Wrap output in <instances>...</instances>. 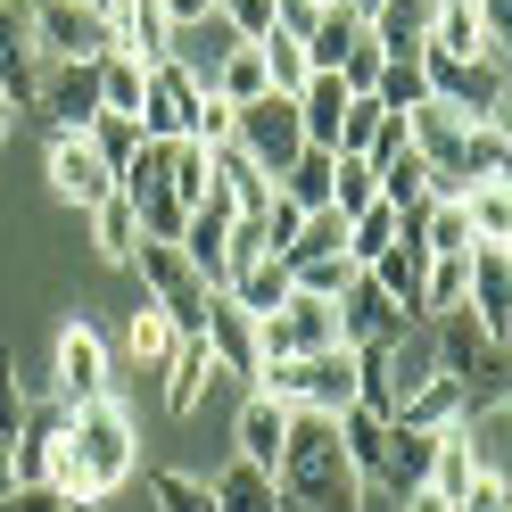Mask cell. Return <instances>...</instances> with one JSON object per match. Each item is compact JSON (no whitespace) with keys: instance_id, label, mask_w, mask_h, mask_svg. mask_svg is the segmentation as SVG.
Returning <instances> with one entry per match:
<instances>
[{"instance_id":"cell-1","label":"cell","mask_w":512,"mask_h":512,"mask_svg":"<svg viewBox=\"0 0 512 512\" xmlns=\"http://www.w3.org/2000/svg\"><path fill=\"white\" fill-rule=\"evenodd\" d=\"M273 488H281V512H364L372 479L356 471L339 422L290 413V446H281V463H273Z\"/></svg>"},{"instance_id":"cell-2","label":"cell","mask_w":512,"mask_h":512,"mask_svg":"<svg viewBox=\"0 0 512 512\" xmlns=\"http://www.w3.org/2000/svg\"><path fill=\"white\" fill-rule=\"evenodd\" d=\"M248 389L273 397V405H290V413H323V422H339V413L364 405V356H356V347H323V356H298V364H256Z\"/></svg>"},{"instance_id":"cell-3","label":"cell","mask_w":512,"mask_h":512,"mask_svg":"<svg viewBox=\"0 0 512 512\" xmlns=\"http://www.w3.org/2000/svg\"><path fill=\"white\" fill-rule=\"evenodd\" d=\"M67 430H75V455H83L91 496L108 504L124 479L141 471V430H133V405L108 389V397H91V405H67Z\"/></svg>"},{"instance_id":"cell-4","label":"cell","mask_w":512,"mask_h":512,"mask_svg":"<svg viewBox=\"0 0 512 512\" xmlns=\"http://www.w3.org/2000/svg\"><path fill=\"white\" fill-rule=\"evenodd\" d=\"M133 273H141V298L166 314V323L182 331V339H207V281L190 273V256L174 248V240H141V256H133Z\"/></svg>"},{"instance_id":"cell-5","label":"cell","mask_w":512,"mask_h":512,"mask_svg":"<svg viewBox=\"0 0 512 512\" xmlns=\"http://www.w3.org/2000/svg\"><path fill=\"white\" fill-rule=\"evenodd\" d=\"M422 83H430V100L438 108H455L463 124H488L496 133V108H504V67L496 58H438V50H422Z\"/></svg>"},{"instance_id":"cell-6","label":"cell","mask_w":512,"mask_h":512,"mask_svg":"<svg viewBox=\"0 0 512 512\" xmlns=\"http://www.w3.org/2000/svg\"><path fill=\"white\" fill-rule=\"evenodd\" d=\"M256 347H265V364H298V356H323V347H339V306L331 298H306L290 290L265 323H256Z\"/></svg>"},{"instance_id":"cell-7","label":"cell","mask_w":512,"mask_h":512,"mask_svg":"<svg viewBox=\"0 0 512 512\" xmlns=\"http://www.w3.org/2000/svg\"><path fill=\"white\" fill-rule=\"evenodd\" d=\"M34 42L50 67H100L116 50L108 42V9H83V0H34Z\"/></svg>"},{"instance_id":"cell-8","label":"cell","mask_w":512,"mask_h":512,"mask_svg":"<svg viewBox=\"0 0 512 512\" xmlns=\"http://www.w3.org/2000/svg\"><path fill=\"white\" fill-rule=\"evenodd\" d=\"M232 141L248 149V166L256 174H281L290 157L306 149V124H298V100H281V91H265V100H248V108H232Z\"/></svg>"},{"instance_id":"cell-9","label":"cell","mask_w":512,"mask_h":512,"mask_svg":"<svg viewBox=\"0 0 512 512\" xmlns=\"http://www.w3.org/2000/svg\"><path fill=\"white\" fill-rule=\"evenodd\" d=\"M413 323H422V314H405L372 273H356V290L339 298V347H356V356H389Z\"/></svg>"},{"instance_id":"cell-10","label":"cell","mask_w":512,"mask_h":512,"mask_svg":"<svg viewBox=\"0 0 512 512\" xmlns=\"http://www.w3.org/2000/svg\"><path fill=\"white\" fill-rule=\"evenodd\" d=\"M42 75H50V58L34 42V0H0V100L34 108L42 100Z\"/></svg>"},{"instance_id":"cell-11","label":"cell","mask_w":512,"mask_h":512,"mask_svg":"<svg viewBox=\"0 0 512 512\" xmlns=\"http://www.w3.org/2000/svg\"><path fill=\"white\" fill-rule=\"evenodd\" d=\"M50 397H58V405L108 397V339L91 331V323H67V331L50 339Z\"/></svg>"},{"instance_id":"cell-12","label":"cell","mask_w":512,"mask_h":512,"mask_svg":"<svg viewBox=\"0 0 512 512\" xmlns=\"http://www.w3.org/2000/svg\"><path fill=\"white\" fill-rule=\"evenodd\" d=\"M42 174H50V190L67 199L75 215H91L116 190V174H108V157L91 149V133H50V157H42Z\"/></svg>"},{"instance_id":"cell-13","label":"cell","mask_w":512,"mask_h":512,"mask_svg":"<svg viewBox=\"0 0 512 512\" xmlns=\"http://www.w3.org/2000/svg\"><path fill=\"white\" fill-rule=\"evenodd\" d=\"M199 108H207V91L182 67H149V100H141V133L149 141H199Z\"/></svg>"},{"instance_id":"cell-14","label":"cell","mask_w":512,"mask_h":512,"mask_svg":"<svg viewBox=\"0 0 512 512\" xmlns=\"http://www.w3.org/2000/svg\"><path fill=\"white\" fill-rule=\"evenodd\" d=\"M240 42H248L240 25L223 17V9H207L199 25H174V50H166V67H182V75L199 83V91H215V75H223V58H232Z\"/></svg>"},{"instance_id":"cell-15","label":"cell","mask_w":512,"mask_h":512,"mask_svg":"<svg viewBox=\"0 0 512 512\" xmlns=\"http://www.w3.org/2000/svg\"><path fill=\"white\" fill-rule=\"evenodd\" d=\"M471 323L496 347H512V248H471Z\"/></svg>"},{"instance_id":"cell-16","label":"cell","mask_w":512,"mask_h":512,"mask_svg":"<svg viewBox=\"0 0 512 512\" xmlns=\"http://www.w3.org/2000/svg\"><path fill=\"white\" fill-rule=\"evenodd\" d=\"M430 463H438V430H405L389 422V438H380V463H372V488H389L397 504L413 488H430Z\"/></svg>"},{"instance_id":"cell-17","label":"cell","mask_w":512,"mask_h":512,"mask_svg":"<svg viewBox=\"0 0 512 512\" xmlns=\"http://www.w3.org/2000/svg\"><path fill=\"white\" fill-rule=\"evenodd\" d=\"M34 108L50 116V133H91V124L108 116V108H100V67H50Z\"/></svg>"},{"instance_id":"cell-18","label":"cell","mask_w":512,"mask_h":512,"mask_svg":"<svg viewBox=\"0 0 512 512\" xmlns=\"http://www.w3.org/2000/svg\"><path fill=\"white\" fill-rule=\"evenodd\" d=\"M108 42L124 58H141V67H166V50H174V25L157 0H108Z\"/></svg>"},{"instance_id":"cell-19","label":"cell","mask_w":512,"mask_h":512,"mask_svg":"<svg viewBox=\"0 0 512 512\" xmlns=\"http://www.w3.org/2000/svg\"><path fill=\"white\" fill-rule=\"evenodd\" d=\"M182 256H190V273L207 281V290H223V248H232V207L207 190V207H190V223H182V240H174Z\"/></svg>"},{"instance_id":"cell-20","label":"cell","mask_w":512,"mask_h":512,"mask_svg":"<svg viewBox=\"0 0 512 512\" xmlns=\"http://www.w3.org/2000/svg\"><path fill=\"white\" fill-rule=\"evenodd\" d=\"M207 347H215V364L240 372V380H256V364H265V347H256V314H240L223 290L207 298Z\"/></svg>"},{"instance_id":"cell-21","label":"cell","mask_w":512,"mask_h":512,"mask_svg":"<svg viewBox=\"0 0 512 512\" xmlns=\"http://www.w3.org/2000/svg\"><path fill=\"white\" fill-rule=\"evenodd\" d=\"M215 380H223L215 347H207V339H182L174 356H166V413H174V422H190L199 397H215Z\"/></svg>"},{"instance_id":"cell-22","label":"cell","mask_w":512,"mask_h":512,"mask_svg":"<svg viewBox=\"0 0 512 512\" xmlns=\"http://www.w3.org/2000/svg\"><path fill=\"white\" fill-rule=\"evenodd\" d=\"M207 174H215V199L232 207V215H265V207H273V182L248 166V149H240V141L207 149Z\"/></svg>"},{"instance_id":"cell-23","label":"cell","mask_w":512,"mask_h":512,"mask_svg":"<svg viewBox=\"0 0 512 512\" xmlns=\"http://www.w3.org/2000/svg\"><path fill=\"white\" fill-rule=\"evenodd\" d=\"M422 50H438V58H496L479 0H430V42Z\"/></svg>"},{"instance_id":"cell-24","label":"cell","mask_w":512,"mask_h":512,"mask_svg":"<svg viewBox=\"0 0 512 512\" xmlns=\"http://www.w3.org/2000/svg\"><path fill=\"white\" fill-rule=\"evenodd\" d=\"M463 223H471V248H512V174H488L463 190Z\"/></svg>"},{"instance_id":"cell-25","label":"cell","mask_w":512,"mask_h":512,"mask_svg":"<svg viewBox=\"0 0 512 512\" xmlns=\"http://www.w3.org/2000/svg\"><path fill=\"white\" fill-rule=\"evenodd\" d=\"M331 174H339L331 149H298L290 166L273 174V199H290L298 215H323V207H331Z\"/></svg>"},{"instance_id":"cell-26","label":"cell","mask_w":512,"mask_h":512,"mask_svg":"<svg viewBox=\"0 0 512 512\" xmlns=\"http://www.w3.org/2000/svg\"><path fill=\"white\" fill-rule=\"evenodd\" d=\"M281 446H290V405H273V397H256V389H248V405H240V463L273 471V463H281Z\"/></svg>"},{"instance_id":"cell-27","label":"cell","mask_w":512,"mask_h":512,"mask_svg":"<svg viewBox=\"0 0 512 512\" xmlns=\"http://www.w3.org/2000/svg\"><path fill=\"white\" fill-rule=\"evenodd\" d=\"M347 91L339 75H306V91H298V124H306V149H331L339 157V116H347Z\"/></svg>"},{"instance_id":"cell-28","label":"cell","mask_w":512,"mask_h":512,"mask_svg":"<svg viewBox=\"0 0 512 512\" xmlns=\"http://www.w3.org/2000/svg\"><path fill=\"white\" fill-rule=\"evenodd\" d=\"M372 281H380V290H389L405 314H422V281H430V248L422 240H413V223H405V240L389 248V256H380V265H372Z\"/></svg>"},{"instance_id":"cell-29","label":"cell","mask_w":512,"mask_h":512,"mask_svg":"<svg viewBox=\"0 0 512 512\" xmlns=\"http://www.w3.org/2000/svg\"><path fill=\"white\" fill-rule=\"evenodd\" d=\"M207 488H215V512H281V488H273V471H256V463H223L215 479H207Z\"/></svg>"},{"instance_id":"cell-30","label":"cell","mask_w":512,"mask_h":512,"mask_svg":"<svg viewBox=\"0 0 512 512\" xmlns=\"http://www.w3.org/2000/svg\"><path fill=\"white\" fill-rule=\"evenodd\" d=\"M364 34H372V25H364L356 9H347V0H331V9H323V25L306 34V67H314V75H339V58L356 50Z\"/></svg>"},{"instance_id":"cell-31","label":"cell","mask_w":512,"mask_h":512,"mask_svg":"<svg viewBox=\"0 0 512 512\" xmlns=\"http://www.w3.org/2000/svg\"><path fill=\"white\" fill-rule=\"evenodd\" d=\"M372 42H380V58H422V42H430V0H389V9L372 17Z\"/></svg>"},{"instance_id":"cell-32","label":"cell","mask_w":512,"mask_h":512,"mask_svg":"<svg viewBox=\"0 0 512 512\" xmlns=\"http://www.w3.org/2000/svg\"><path fill=\"white\" fill-rule=\"evenodd\" d=\"M91 240H100L108 265H133V256H141V215H133V199H124V190H108V199L91 207Z\"/></svg>"},{"instance_id":"cell-33","label":"cell","mask_w":512,"mask_h":512,"mask_svg":"<svg viewBox=\"0 0 512 512\" xmlns=\"http://www.w3.org/2000/svg\"><path fill=\"white\" fill-rule=\"evenodd\" d=\"M397 240H405V215H397V207H364L356 223H347V265H356V273H372Z\"/></svg>"},{"instance_id":"cell-34","label":"cell","mask_w":512,"mask_h":512,"mask_svg":"<svg viewBox=\"0 0 512 512\" xmlns=\"http://www.w3.org/2000/svg\"><path fill=\"white\" fill-rule=\"evenodd\" d=\"M397 422H405V430H471V413H463V389L438 372L422 397H405V405H397Z\"/></svg>"},{"instance_id":"cell-35","label":"cell","mask_w":512,"mask_h":512,"mask_svg":"<svg viewBox=\"0 0 512 512\" xmlns=\"http://www.w3.org/2000/svg\"><path fill=\"white\" fill-rule=\"evenodd\" d=\"M141 100H149V67H141V58H124V50H108L100 58V108L141 124Z\"/></svg>"},{"instance_id":"cell-36","label":"cell","mask_w":512,"mask_h":512,"mask_svg":"<svg viewBox=\"0 0 512 512\" xmlns=\"http://www.w3.org/2000/svg\"><path fill=\"white\" fill-rule=\"evenodd\" d=\"M290 290H298V281H290V265H281V256H265V265H248V273H240L223 298H232L240 314H256V323H265V314H273L281 298H290Z\"/></svg>"},{"instance_id":"cell-37","label":"cell","mask_w":512,"mask_h":512,"mask_svg":"<svg viewBox=\"0 0 512 512\" xmlns=\"http://www.w3.org/2000/svg\"><path fill=\"white\" fill-rule=\"evenodd\" d=\"M471 306V256H430V281H422V323L438 314H463Z\"/></svg>"},{"instance_id":"cell-38","label":"cell","mask_w":512,"mask_h":512,"mask_svg":"<svg viewBox=\"0 0 512 512\" xmlns=\"http://www.w3.org/2000/svg\"><path fill=\"white\" fill-rule=\"evenodd\" d=\"M124 347H133V364H149V372H166V356L182 347V331L166 323V314H157L149 298L133 306V323H124Z\"/></svg>"},{"instance_id":"cell-39","label":"cell","mask_w":512,"mask_h":512,"mask_svg":"<svg viewBox=\"0 0 512 512\" xmlns=\"http://www.w3.org/2000/svg\"><path fill=\"white\" fill-rule=\"evenodd\" d=\"M265 91H273V75H265V50H256V42H240L232 58H223V75H215V100L248 108V100H265Z\"/></svg>"},{"instance_id":"cell-40","label":"cell","mask_w":512,"mask_h":512,"mask_svg":"<svg viewBox=\"0 0 512 512\" xmlns=\"http://www.w3.org/2000/svg\"><path fill=\"white\" fill-rule=\"evenodd\" d=\"M314 256H347V215H339V207H323V215H306V223H298V240H290V256H281V265H314Z\"/></svg>"},{"instance_id":"cell-41","label":"cell","mask_w":512,"mask_h":512,"mask_svg":"<svg viewBox=\"0 0 512 512\" xmlns=\"http://www.w3.org/2000/svg\"><path fill=\"white\" fill-rule=\"evenodd\" d=\"M331 207L356 223L364 207H380V174H372V157H339V174H331Z\"/></svg>"},{"instance_id":"cell-42","label":"cell","mask_w":512,"mask_h":512,"mask_svg":"<svg viewBox=\"0 0 512 512\" xmlns=\"http://www.w3.org/2000/svg\"><path fill=\"white\" fill-rule=\"evenodd\" d=\"M372 100L389 108V116H413V108L430 100V83H422V58H389V67H380V91H372Z\"/></svg>"},{"instance_id":"cell-43","label":"cell","mask_w":512,"mask_h":512,"mask_svg":"<svg viewBox=\"0 0 512 512\" xmlns=\"http://www.w3.org/2000/svg\"><path fill=\"white\" fill-rule=\"evenodd\" d=\"M166 182H174V199H182V207H207V190H215V174H207V149H199V141H174V157H166Z\"/></svg>"},{"instance_id":"cell-44","label":"cell","mask_w":512,"mask_h":512,"mask_svg":"<svg viewBox=\"0 0 512 512\" xmlns=\"http://www.w3.org/2000/svg\"><path fill=\"white\" fill-rule=\"evenodd\" d=\"M256 50H265V75H273V91H281V100H298V91H306V42H290V34H265V42H256Z\"/></svg>"},{"instance_id":"cell-45","label":"cell","mask_w":512,"mask_h":512,"mask_svg":"<svg viewBox=\"0 0 512 512\" xmlns=\"http://www.w3.org/2000/svg\"><path fill=\"white\" fill-rule=\"evenodd\" d=\"M273 240H265V215H232V248H223V290L248 273V265H265Z\"/></svg>"},{"instance_id":"cell-46","label":"cell","mask_w":512,"mask_h":512,"mask_svg":"<svg viewBox=\"0 0 512 512\" xmlns=\"http://www.w3.org/2000/svg\"><path fill=\"white\" fill-rule=\"evenodd\" d=\"M149 496H157V512H215V488L190 471H149Z\"/></svg>"},{"instance_id":"cell-47","label":"cell","mask_w":512,"mask_h":512,"mask_svg":"<svg viewBox=\"0 0 512 512\" xmlns=\"http://www.w3.org/2000/svg\"><path fill=\"white\" fill-rule=\"evenodd\" d=\"M290 281H298V290L306 298H347V290H356V265H347V256H314V265H290Z\"/></svg>"},{"instance_id":"cell-48","label":"cell","mask_w":512,"mask_h":512,"mask_svg":"<svg viewBox=\"0 0 512 512\" xmlns=\"http://www.w3.org/2000/svg\"><path fill=\"white\" fill-rule=\"evenodd\" d=\"M141 141H149V133H141L133 116H100V124H91V149L108 157V174H124V166H133V149H141Z\"/></svg>"},{"instance_id":"cell-49","label":"cell","mask_w":512,"mask_h":512,"mask_svg":"<svg viewBox=\"0 0 512 512\" xmlns=\"http://www.w3.org/2000/svg\"><path fill=\"white\" fill-rule=\"evenodd\" d=\"M380 124H389L380 100H347V116H339V157H364V149L380 141Z\"/></svg>"},{"instance_id":"cell-50","label":"cell","mask_w":512,"mask_h":512,"mask_svg":"<svg viewBox=\"0 0 512 512\" xmlns=\"http://www.w3.org/2000/svg\"><path fill=\"white\" fill-rule=\"evenodd\" d=\"M455 512H512V479H504L496 463H479V471L463 479V496H455Z\"/></svg>"},{"instance_id":"cell-51","label":"cell","mask_w":512,"mask_h":512,"mask_svg":"<svg viewBox=\"0 0 512 512\" xmlns=\"http://www.w3.org/2000/svg\"><path fill=\"white\" fill-rule=\"evenodd\" d=\"M25 422H34V397H25V380H17V356L0 347V438H17Z\"/></svg>"},{"instance_id":"cell-52","label":"cell","mask_w":512,"mask_h":512,"mask_svg":"<svg viewBox=\"0 0 512 512\" xmlns=\"http://www.w3.org/2000/svg\"><path fill=\"white\" fill-rule=\"evenodd\" d=\"M479 17H488V50H496V67L512 75V0H479Z\"/></svg>"},{"instance_id":"cell-53","label":"cell","mask_w":512,"mask_h":512,"mask_svg":"<svg viewBox=\"0 0 512 512\" xmlns=\"http://www.w3.org/2000/svg\"><path fill=\"white\" fill-rule=\"evenodd\" d=\"M298 223H306V215H298L290 199H273V207H265V240H273V256H290V240H298Z\"/></svg>"},{"instance_id":"cell-54","label":"cell","mask_w":512,"mask_h":512,"mask_svg":"<svg viewBox=\"0 0 512 512\" xmlns=\"http://www.w3.org/2000/svg\"><path fill=\"white\" fill-rule=\"evenodd\" d=\"M232 141V100H215L207 91V108H199V149H223Z\"/></svg>"},{"instance_id":"cell-55","label":"cell","mask_w":512,"mask_h":512,"mask_svg":"<svg viewBox=\"0 0 512 512\" xmlns=\"http://www.w3.org/2000/svg\"><path fill=\"white\" fill-rule=\"evenodd\" d=\"M0 512H67V496H58V488H9Z\"/></svg>"},{"instance_id":"cell-56","label":"cell","mask_w":512,"mask_h":512,"mask_svg":"<svg viewBox=\"0 0 512 512\" xmlns=\"http://www.w3.org/2000/svg\"><path fill=\"white\" fill-rule=\"evenodd\" d=\"M157 9H166V25H199V17L215 9V0H157Z\"/></svg>"},{"instance_id":"cell-57","label":"cell","mask_w":512,"mask_h":512,"mask_svg":"<svg viewBox=\"0 0 512 512\" xmlns=\"http://www.w3.org/2000/svg\"><path fill=\"white\" fill-rule=\"evenodd\" d=\"M397 512H455V504H446V496H438V488H413V496H405V504H397Z\"/></svg>"},{"instance_id":"cell-58","label":"cell","mask_w":512,"mask_h":512,"mask_svg":"<svg viewBox=\"0 0 512 512\" xmlns=\"http://www.w3.org/2000/svg\"><path fill=\"white\" fill-rule=\"evenodd\" d=\"M17 488V438H0V496Z\"/></svg>"},{"instance_id":"cell-59","label":"cell","mask_w":512,"mask_h":512,"mask_svg":"<svg viewBox=\"0 0 512 512\" xmlns=\"http://www.w3.org/2000/svg\"><path fill=\"white\" fill-rule=\"evenodd\" d=\"M496 133L512 141V83H504V108H496Z\"/></svg>"},{"instance_id":"cell-60","label":"cell","mask_w":512,"mask_h":512,"mask_svg":"<svg viewBox=\"0 0 512 512\" xmlns=\"http://www.w3.org/2000/svg\"><path fill=\"white\" fill-rule=\"evenodd\" d=\"M9 133H17V108H9V100H0V149H9Z\"/></svg>"},{"instance_id":"cell-61","label":"cell","mask_w":512,"mask_h":512,"mask_svg":"<svg viewBox=\"0 0 512 512\" xmlns=\"http://www.w3.org/2000/svg\"><path fill=\"white\" fill-rule=\"evenodd\" d=\"M347 9H356V17H364V25H372V17H380V9H389V0H347Z\"/></svg>"},{"instance_id":"cell-62","label":"cell","mask_w":512,"mask_h":512,"mask_svg":"<svg viewBox=\"0 0 512 512\" xmlns=\"http://www.w3.org/2000/svg\"><path fill=\"white\" fill-rule=\"evenodd\" d=\"M83 9H108V0H83Z\"/></svg>"},{"instance_id":"cell-63","label":"cell","mask_w":512,"mask_h":512,"mask_svg":"<svg viewBox=\"0 0 512 512\" xmlns=\"http://www.w3.org/2000/svg\"><path fill=\"white\" fill-rule=\"evenodd\" d=\"M67 512H75V504H67Z\"/></svg>"}]
</instances>
